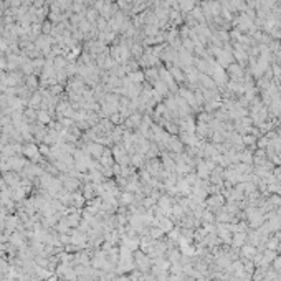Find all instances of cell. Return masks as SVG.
Masks as SVG:
<instances>
[{
    "mask_svg": "<svg viewBox=\"0 0 281 281\" xmlns=\"http://www.w3.org/2000/svg\"><path fill=\"white\" fill-rule=\"evenodd\" d=\"M23 152L27 154L28 157H31V159H38V147L35 146V144H28V146H25L23 147Z\"/></svg>",
    "mask_w": 281,
    "mask_h": 281,
    "instance_id": "1",
    "label": "cell"
},
{
    "mask_svg": "<svg viewBox=\"0 0 281 281\" xmlns=\"http://www.w3.org/2000/svg\"><path fill=\"white\" fill-rule=\"evenodd\" d=\"M88 149H89V152H93L94 156H99V154L103 152V147L101 146H89Z\"/></svg>",
    "mask_w": 281,
    "mask_h": 281,
    "instance_id": "2",
    "label": "cell"
},
{
    "mask_svg": "<svg viewBox=\"0 0 281 281\" xmlns=\"http://www.w3.org/2000/svg\"><path fill=\"white\" fill-rule=\"evenodd\" d=\"M40 119H41L43 122H48V116L45 114V112H40Z\"/></svg>",
    "mask_w": 281,
    "mask_h": 281,
    "instance_id": "3",
    "label": "cell"
}]
</instances>
